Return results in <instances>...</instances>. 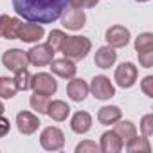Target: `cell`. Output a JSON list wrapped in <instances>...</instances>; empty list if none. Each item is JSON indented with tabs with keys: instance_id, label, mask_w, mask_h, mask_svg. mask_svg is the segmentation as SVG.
<instances>
[{
	"instance_id": "8",
	"label": "cell",
	"mask_w": 153,
	"mask_h": 153,
	"mask_svg": "<svg viewBox=\"0 0 153 153\" xmlns=\"http://www.w3.org/2000/svg\"><path fill=\"white\" fill-rule=\"evenodd\" d=\"M2 63L7 70L11 72H16V70H22V68H27L29 65V59H27V52L22 51V49H9L4 52L2 56Z\"/></svg>"
},
{
	"instance_id": "17",
	"label": "cell",
	"mask_w": 153,
	"mask_h": 153,
	"mask_svg": "<svg viewBox=\"0 0 153 153\" xmlns=\"http://www.w3.org/2000/svg\"><path fill=\"white\" fill-rule=\"evenodd\" d=\"M70 128L74 133H87L90 128H92V115L88 112H76L70 119Z\"/></svg>"
},
{
	"instance_id": "10",
	"label": "cell",
	"mask_w": 153,
	"mask_h": 153,
	"mask_svg": "<svg viewBox=\"0 0 153 153\" xmlns=\"http://www.w3.org/2000/svg\"><path fill=\"white\" fill-rule=\"evenodd\" d=\"M105 40L110 47L114 49H121V47H126L128 42H130V31L128 27L124 25H112L106 34H105Z\"/></svg>"
},
{
	"instance_id": "21",
	"label": "cell",
	"mask_w": 153,
	"mask_h": 153,
	"mask_svg": "<svg viewBox=\"0 0 153 153\" xmlns=\"http://www.w3.org/2000/svg\"><path fill=\"white\" fill-rule=\"evenodd\" d=\"M126 151H130V153H149L151 151V144H149V140H148V137H133V139H130L128 142H126Z\"/></svg>"
},
{
	"instance_id": "19",
	"label": "cell",
	"mask_w": 153,
	"mask_h": 153,
	"mask_svg": "<svg viewBox=\"0 0 153 153\" xmlns=\"http://www.w3.org/2000/svg\"><path fill=\"white\" fill-rule=\"evenodd\" d=\"M121 117H123V112H121V108L115 106V105L103 106V108H99V112H97V121H99L101 124H105V126L115 124Z\"/></svg>"
},
{
	"instance_id": "1",
	"label": "cell",
	"mask_w": 153,
	"mask_h": 153,
	"mask_svg": "<svg viewBox=\"0 0 153 153\" xmlns=\"http://www.w3.org/2000/svg\"><path fill=\"white\" fill-rule=\"evenodd\" d=\"M68 6V0H13L18 16L34 24L56 22Z\"/></svg>"
},
{
	"instance_id": "37",
	"label": "cell",
	"mask_w": 153,
	"mask_h": 153,
	"mask_svg": "<svg viewBox=\"0 0 153 153\" xmlns=\"http://www.w3.org/2000/svg\"><path fill=\"white\" fill-rule=\"evenodd\" d=\"M137 2H148V0H137Z\"/></svg>"
},
{
	"instance_id": "14",
	"label": "cell",
	"mask_w": 153,
	"mask_h": 153,
	"mask_svg": "<svg viewBox=\"0 0 153 153\" xmlns=\"http://www.w3.org/2000/svg\"><path fill=\"white\" fill-rule=\"evenodd\" d=\"M88 92H90V88H88L87 81L81 79V78H72V79L68 81V85H67V94H68V97H70L72 101H76V103L85 101L87 96H88Z\"/></svg>"
},
{
	"instance_id": "25",
	"label": "cell",
	"mask_w": 153,
	"mask_h": 153,
	"mask_svg": "<svg viewBox=\"0 0 153 153\" xmlns=\"http://www.w3.org/2000/svg\"><path fill=\"white\" fill-rule=\"evenodd\" d=\"M135 51L137 52H148L153 51V34L151 33H142L135 38Z\"/></svg>"
},
{
	"instance_id": "27",
	"label": "cell",
	"mask_w": 153,
	"mask_h": 153,
	"mask_svg": "<svg viewBox=\"0 0 153 153\" xmlns=\"http://www.w3.org/2000/svg\"><path fill=\"white\" fill-rule=\"evenodd\" d=\"M15 83H16V88L18 90H29L31 88V74L27 68H22V70H16L15 72Z\"/></svg>"
},
{
	"instance_id": "34",
	"label": "cell",
	"mask_w": 153,
	"mask_h": 153,
	"mask_svg": "<svg viewBox=\"0 0 153 153\" xmlns=\"http://www.w3.org/2000/svg\"><path fill=\"white\" fill-rule=\"evenodd\" d=\"M7 18H9L7 15H0V36H2V33H4V25H6Z\"/></svg>"
},
{
	"instance_id": "36",
	"label": "cell",
	"mask_w": 153,
	"mask_h": 153,
	"mask_svg": "<svg viewBox=\"0 0 153 153\" xmlns=\"http://www.w3.org/2000/svg\"><path fill=\"white\" fill-rule=\"evenodd\" d=\"M4 112H6V106H4L2 101H0V115H4Z\"/></svg>"
},
{
	"instance_id": "4",
	"label": "cell",
	"mask_w": 153,
	"mask_h": 153,
	"mask_svg": "<svg viewBox=\"0 0 153 153\" xmlns=\"http://www.w3.org/2000/svg\"><path fill=\"white\" fill-rule=\"evenodd\" d=\"M114 78H115V81L121 88H131L135 85L137 78H139V70L131 61H124L115 68Z\"/></svg>"
},
{
	"instance_id": "7",
	"label": "cell",
	"mask_w": 153,
	"mask_h": 153,
	"mask_svg": "<svg viewBox=\"0 0 153 153\" xmlns=\"http://www.w3.org/2000/svg\"><path fill=\"white\" fill-rule=\"evenodd\" d=\"M88 88H90L92 96L101 101H106L115 96V87L112 85L110 78H106V76H94Z\"/></svg>"
},
{
	"instance_id": "5",
	"label": "cell",
	"mask_w": 153,
	"mask_h": 153,
	"mask_svg": "<svg viewBox=\"0 0 153 153\" xmlns=\"http://www.w3.org/2000/svg\"><path fill=\"white\" fill-rule=\"evenodd\" d=\"M27 59L34 67H45L54 59V49L49 43H38L27 51Z\"/></svg>"
},
{
	"instance_id": "3",
	"label": "cell",
	"mask_w": 153,
	"mask_h": 153,
	"mask_svg": "<svg viewBox=\"0 0 153 153\" xmlns=\"http://www.w3.org/2000/svg\"><path fill=\"white\" fill-rule=\"evenodd\" d=\"M40 144L47 151H59L65 146V133L56 126H47L40 133Z\"/></svg>"
},
{
	"instance_id": "31",
	"label": "cell",
	"mask_w": 153,
	"mask_h": 153,
	"mask_svg": "<svg viewBox=\"0 0 153 153\" xmlns=\"http://www.w3.org/2000/svg\"><path fill=\"white\" fill-rule=\"evenodd\" d=\"M140 88L148 97H153V76H146L140 81Z\"/></svg>"
},
{
	"instance_id": "24",
	"label": "cell",
	"mask_w": 153,
	"mask_h": 153,
	"mask_svg": "<svg viewBox=\"0 0 153 153\" xmlns=\"http://www.w3.org/2000/svg\"><path fill=\"white\" fill-rule=\"evenodd\" d=\"M20 25H22V22H20L18 18H7V20H6V25H4L2 36H4L6 40H18Z\"/></svg>"
},
{
	"instance_id": "15",
	"label": "cell",
	"mask_w": 153,
	"mask_h": 153,
	"mask_svg": "<svg viewBox=\"0 0 153 153\" xmlns=\"http://www.w3.org/2000/svg\"><path fill=\"white\" fill-rule=\"evenodd\" d=\"M124 148V142L121 140V137L112 130V131H105L101 135V142H99V149L103 153H119Z\"/></svg>"
},
{
	"instance_id": "29",
	"label": "cell",
	"mask_w": 153,
	"mask_h": 153,
	"mask_svg": "<svg viewBox=\"0 0 153 153\" xmlns=\"http://www.w3.org/2000/svg\"><path fill=\"white\" fill-rule=\"evenodd\" d=\"M99 144H96L94 140H83L76 146V153H99Z\"/></svg>"
},
{
	"instance_id": "26",
	"label": "cell",
	"mask_w": 153,
	"mask_h": 153,
	"mask_svg": "<svg viewBox=\"0 0 153 153\" xmlns=\"http://www.w3.org/2000/svg\"><path fill=\"white\" fill-rule=\"evenodd\" d=\"M65 42H67V34H65L63 31H59V29H52V31L49 33L47 43H49L54 51H61V47H63Z\"/></svg>"
},
{
	"instance_id": "9",
	"label": "cell",
	"mask_w": 153,
	"mask_h": 153,
	"mask_svg": "<svg viewBox=\"0 0 153 153\" xmlns=\"http://www.w3.org/2000/svg\"><path fill=\"white\" fill-rule=\"evenodd\" d=\"M59 18H61V25H63L65 29H70V31H79V29H83L85 24H87V15H85V11H83V9H78V7L65 9Z\"/></svg>"
},
{
	"instance_id": "6",
	"label": "cell",
	"mask_w": 153,
	"mask_h": 153,
	"mask_svg": "<svg viewBox=\"0 0 153 153\" xmlns=\"http://www.w3.org/2000/svg\"><path fill=\"white\" fill-rule=\"evenodd\" d=\"M31 88L38 94H45V96H52L58 90V81L52 78V74L47 72H38L34 76H31Z\"/></svg>"
},
{
	"instance_id": "33",
	"label": "cell",
	"mask_w": 153,
	"mask_h": 153,
	"mask_svg": "<svg viewBox=\"0 0 153 153\" xmlns=\"http://www.w3.org/2000/svg\"><path fill=\"white\" fill-rule=\"evenodd\" d=\"M83 4H85V0H68V6H70V7L83 9Z\"/></svg>"
},
{
	"instance_id": "22",
	"label": "cell",
	"mask_w": 153,
	"mask_h": 153,
	"mask_svg": "<svg viewBox=\"0 0 153 153\" xmlns=\"http://www.w3.org/2000/svg\"><path fill=\"white\" fill-rule=\"evenodd\" d=\"M16 92H18V88H16L15 78L2 76V78H0V97L2 99H11V97L16 96Z\"/></svg>"
},
{
	"instance_id": "23",
	"label": "cell",
	"mask_w": 153,
	"mask_h": 153,
	"mask_svg": "<svg viewBox=\"0 0 153 153\" xmlns=\"http://www.w3.org/2000/svg\"><path fill=\"white\" fill-rule=\"evenodd\" d=\"M49 101H51V99H49V96L34 92V94L31 96V99H29V105H31V108H33V110H36L38 114H47Z\"/></svg>"
},
{
	"instance_id": "12",
	"label": "cell",
	"mask_w": 153,
	"mask_h": 153,
	"mask_svg": "<svg viewBox=\"0 0 153 153\" xmlns=\"http://www.w3.org/2000/svg\"><path fill=\"white\" fill-rule=\"evenodd\" d=\"M40 119L31 112H18L16 114V128L22 135H33L40 128Z\"/></svg>"
},
{
	"instance_id": "2",
	"label": "cell",
	"mask_w": 153,
	"mask_h": 153,
	"mask_svg": "<svg viewBox=\"0 0 153 153\" xmlns=\"http://www.w3.org/2000/svg\"><path fill=\"white\" fill-rule=\"evenodd\" d=\"M92 49V42L87 36H67V42L61 47V52L65 58L72 61H79L88 56Z\"/></svg>"
},
{
	"instance_id": "11",
	"label": "cell",
	"mask_w": 153,
	"mask_h": 153,
	"mask_svg": "<svg viewBox=\"0 0 153 153\" xmlns=\"http://www.w3.org/2000/svg\"><path fill=\"white\" fill-rule=\"evenodd\" d=\"M45 36V29L42 24H34V22H27L20 25L18 31V40L25 42V43H36Z\"/></svg>"
},
{
	"instance_id": "32",
	"label": "cell",
	"mask_w": 153,
	"mask_h": 153,
	"mask_svg": "<svg viewBox=\"0 0 153 153\" xmlns=\"http://www.w3.org/2000/svg\"><path fill=\"white\" fill-rule=\"evenodd\" d=\"M11 130V123L9 119H6L4 115H0V137H6Z\"/></svg>"
},
{
	"instance_id": "20",
	"label": "cell",
	"mask_w": 153,
	"mask_h": 153,
	"mask_svg": "<svg viewBox=\"0 0 153 153\" xmlns=\"http://www.w3.org/2000/svg\"><path fill=\"white\" fill-rule=\"evenodd\" d=\"M114 131L121 137V140L126 144L130 139H133L135 135H137V126L131 123V121H117L115 123V128H114Z\"/></svg>"
},
{
	"instance_id": "18",
	"label": "cell",
	"mask_w": 153,
	"mask_h": 153,
	"mask_svg": "<svg viewBox=\"0 0 153 153\" xmlns=\"http://www.w3.org/2000/svg\"><path fill=\"white\" fill-rule=\"evenodd\" d=\"M68 114H70V106H68L65 101H59V99H56V101H49L47 115H49L52 121L61 123V121H65V119L68 117Z\"/></svg>"
},
{
	"instance_id": "28",
	"label": "cell",
	"mask_w": 153,
	"mask_h": 153,
	"mask_svg": "<svg viewBox=\"0 0 153 153\" xmlns=\"http://www.w3.org/2000/svg\"><path fill=\"white\" fill-rule=\"evenodd\" d=\"M140 131L144 137H151L153 135V114H146L142 119H140Z\"/></svg>"
},
{
	"instance_id": "13",
	"label": "cell",
	"mask_w": 153,
	"mask_h": 153,
	"mask_svg": "<svg viewBox=\"0 0 153 153\" xmlns=\"http://www.w3.org/2000/svg\"><path fill=\"white\" fill-rule=\"evenodd\" d=\"M49 65H51L52 74L59 76V78H63V79H72L74 76H76V72H78V67H76V63H74L72 59H68V58L52 59Z\"/></svg>"
},
{
	"instance_id": "35",
	"label": "cell",
	"mask_w": 153,
	"mask_h": 153,
	"mask_svg": "<svg viewBox=\"0 0 153 153\" xmlns=\"http://www.w3.org/2000/svg\"><path fill=\"white\" fill-rule=\"evenodd\" d=\"M97 4H99V0H85L83 7H96Z\"/></svg>"
},
{
	"instance_id": "30",
	"label": "cell",
	"mask_w": 153,
	"mask_h": 153,
	"mask_svg": "<svg viewBox=\"0 0 153 153\" xmlns=\"http://www.w3.org/2000/svg\"><path fill=\"white\" fill-rule=\"evenodd\" d=\"M139 54V63L140 67L144 68H149L153 65V51H148V52H137Z\"/></svg>"
},
{
	"instance_id": "16",
	"label": "cell",
	"mask_w": 153,
	"mask_h": 153,
	"mask_svg": "<svg viewBox=\"0 0 153 153\" xmlns=\"http://www.w3.org/2000/svg\"><path fill=\"white\" fill-rule=\"evenodd\" d=\"M115 59H117V52H115V49L110 47V45H103V47H99V49L96 51L94 61H96V65H97L99 68H110V67L115 63Z\"/></svg>"
}]
</instances>
